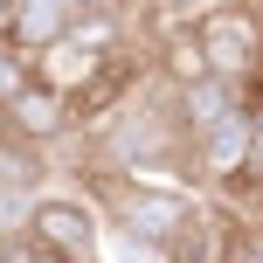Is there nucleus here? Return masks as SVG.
I'll list each match as a JSON object with an SVG mask.
<instances>
[{
  "mask_svg": "<svg viewBox=\"0 0 263 263\" xmlns=\"http://www.w3.org/2000/svg\"><path fill=\"white\" fill-rule=\"evenodd\" d=\"M97 242L111 250V263H166V250H153V242H139V236H118V229H104Z\"/></svg>",
  "mask_w": 263,
  "mask_h": 263,
  "instance_id": "6e6552de",
  "label": "nucleus"
},
{
  "mask_svg": "<svg viewBox=\"0 0 263 263\" xmlns=\"http://www.w3.org/2000/svg\"><path fill=\"white\" fill-rule=\"evenodd\" d=\"M42 173H49V145H28V139H14L0 125V187L7 194H35Z\"/></svg>",
  "mask_w": 263,
  "mask_h": 263,
  "instance_id": "0eeeda50",
  "label": "nucleus"
},
{
  "mask_svg": "<svg viewBox=\"0 0 263 263\" xmlns=\"http://www.w3.org/2000/svg\"><path fill=\"white\" fill-rule=\"evenodd\" d=\"M69 14H111V21H132V0H69Z\"/></svg>",
  "mask_w": 263,
  "mask_h": 263,
  "instance_id": "1a4fd4ad",
  "label": "nucleus"
},
{
  "mask_svg": "<svg viewBox=\"0 0 263 263\" xmlns=\"http://www.w3.org/2000/svg\"><path fill=\"white\" fill-rule=\"evenodd\" d=\"M97 236H104V222H97L90 201H69V194H35L28 201V242L49 256H69V263H90L97 256Z\"/></svg>",
  "mask_w": 263,
  "mask_h": 263,
  "instance_id": "f03ea898",
  "label": "nucleus"
},
{
  "mask_svg": "<svg viewBox=\"0 0 263 263\" xmlns=\"http://www.w3.org/2000/svg\"><path fill=\"white\" fill-rule=\"evenodd\" d=\"M194 49L208 63V77L222 83H250L256 63H263V14L256 7H201L194 14Z\"/></svg>",
  "mask_w": 263,
  "mask_h": 263,
  "instance_id": "f257e3e1",
  "label": "nucleus"
},
{
  "mask_svg": "<svg viewBox=\"0 0 263 263\" xmlns=\"http://www.w3.org/2000/svg\"><path fill=\"white\" fill-rule=\"evenodd\" d=\"M21 263H69V256H49V250H35V242H28V256Z\"/></svg>",
  "mask_w": 263,
  "mask_h": 263,
  "instance_id": "f8f14e48",
  "label": "nucleus"
},
{
  "mask_svg": "<svg viewBox=\"0 0 263 263\" xmlns=\"http://www.w3.org/2000/svg\"><path fill=\"white\" fill-rule=\"evenodd\" d=\"M194 7H215V0H159V14H194Z\"/></svg>",
  "mask_w": 263,
  "mask_h": 263,
  "instance_id": "9b49d317",
  "label": "nucleus"
},
{
  "mask_svg": "<svg viewBox=\"0 0 263 263\" xmlns=\"http://www.w3.org/2000/svg\"><path fill=\"white\" fill-rule=\"evenodd\" d=\"M69 0H7V21H0V42H14L21 55H35V49H49V42H63L69 35Z\"/></svg>",
  "mask_w": 263,
  "mask_h": 263,
  "instance_id": "39448f33",
  "label": "nucleus"
},
{
  "mask_svg": "<svg viewBox=\"0 0 263 263\" xmlns=\"http://www.w3.org/2000/svg\"><path fill=\"white\" fill-rule=\"evenodd\" d=\"M242 111V83H222V77H194L173 90V125H180V139H201V132H215L222 118H236Z\"/></svg>",
  "mask_w": 263,
  "mask_h": 263,
  "instance_id": "20e7f679",
  "label": "nucleus"
},
{
  "mask_svg": "<svg viewBox=\"0 0 263 263\" xmlns=\"http://www.w3.org/2000/svg\"><path fill=\"white\" fill-rule=\"evenodd\" d=\"M28 69H35V83H49L55 97H77V90H83V77L97 69V55L83 49V42H69V35H63V42H49V49L28 55Z\"/></svg>",
  "mask_w": 263,
  "mask_h": 263,
  "instance_id": "423d86ee",
  "label": "nucleus"
},
{
  "mask_svg": "<svg viewBox=\"0 0 263 263\" xmlns=\"http://www.w3.org/2000/svg\"><path fill=\"white\" fill-rule=\"evenodd\" d=\"M28 256V236H0V263H21Z\"/></svg>",
  "mask_w": 263,
  "mask_h": 263,
  "instance_id": "9d476101",
  "label": "nucleus"
},
{
  "mask_svg": "<svg viewBox=\"0 0 263 263\" xmlns=\"http://www.w3.org/2000/svg\"><path fill=\"white\" fill-rule=\"evenodd\" d=\"M0 125H7L14 139H28V145H49V153H55V145L69 139V104L49 90V83H35V77H28L14 97H0Z\"/></svg>",
  "mask_w": 263,
  "mask_h": 263,
  "instance_id": "7ed1b4c3",
  "label": "nucleus"
}]
</instances>
